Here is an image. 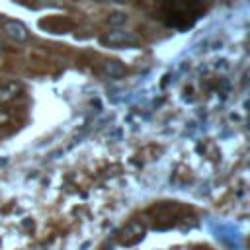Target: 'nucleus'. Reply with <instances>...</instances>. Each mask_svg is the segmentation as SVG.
<instances>
[{"label":"nucleus","mask_w":250,"mask_h":250,"mask_svg":"<svg viewBox=\"0 0 250 250\" xmlns=\"http://www.w3.org/2000/svg\"><path fill=\"white\" fill-rule=\"evenodd\" d=\"M104 43H109V45H135L139 41V37L133 33V31H125V29H113L109 33H105L102 37Z\"/></svg>","instance_id":"1"},{"label":"nucleus","mask_w":250,"mask_h":250,"mask_svg":"<svg viewBox=\"0 0 250 250\" xmlns=\"http://www.w3.org/2000/svg\"><path fill=\"white\" fill-rule=\"evenodd\" d=\"M2 29H4V33H6L10 39H14V41H25V39L29 37L27 27H25L23 23L16 21V20H8Z\"/></svg>","instance_id":"2"},{"label":"nucleus","mask_w":250,"mask_h":250,"mask_svg":"<svg viewBox=\"0 0 250 250\" xmlns=\"http://www.w3.org/2000/svg\"><path fill=\"white\" fill-rule=\"evenodd\" d=\"M20 88H21V86H20L18 82H2V84H0V104L14 100L16 94L20 92Z\"/></svg>","instance_id":"3"},{"label":"nucleus","mask_w":250,"mask_h":250,"mask_svg":"<svg viewBox=\"0 0 250 250\" xmlns=\"http://www.w3.org/2000/svg\"><path fill=\"white\" fill-rule=\"evenodd\" d=\"M102 70H104L109 78H119V76H123L125 66H123L119 61H104V62H102Z\"/></svg>","instance_id":"4"},{"label":"nucleus","mask_w":250,"mask_h":250,"mask_svg":"<svg viewBox=\"0 0 250 250\" xmlns=\"http://www.w3.org/2000/svg\"><path fill=\"white\" fill-rule=\"evenodd\" d=\"M127 18L123 14H113V18H109V23H123Z\"/></svg>","instance_id":"5"},{"label":"nucleus","mask_w":250,"mask_h":250,"mask_svg":"<svg viewBox=\"0 0 250 250\" xmlns=\"http://www.w3.org/2000/svg\"><path fill=\"white\" fill-rule=\"evenodd\" d=\"M8 119H10V115H8V113H6V111L0 107V125H2V123H6Z\"/></svg>","instance_id":"6"}]
</instances>
